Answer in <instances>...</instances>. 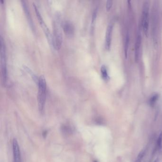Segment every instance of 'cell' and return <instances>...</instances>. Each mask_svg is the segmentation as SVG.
I'll return each instance as SVG.
<instances>
[{"label": "cell", "instance_id": "1", "mask_svg": "<svg viewBox=\"0 0 162 162\" xmlns=\"http://www.w3.org/2000/svg\"><path fill=\"white\" fill-rule=\"evenodd\" d=\"M61 14L57 12L54 16L53 22V30L54 48L59 49L62 45L63 41L62 30H61Z\"/></svg>", "mask_w": 162, "mask_h": 162}, {"label": "cell", "instance_id": "2", "mask_svg": "<svg viewBox=\"0 0 162 162\" xmlns=\"http://www.w3.org/2000/svg\"><path fill=\"white\" fill-rule=\"evenodd\" d=\"M38 102L39 109L40 113H43L46 99L47 82L44 75L39 77L38 85Z\"/></svg>", "mask_w": 162, "mask_h": 162}, {"label": "cell", "instance_id": "3", "mask_svg": "<svg viewBox=\"0 0 162 162\" xmlns=\"http://www.w3.org/2000/svg\"><path fill=\"white\" fill-rule=\"evenodd\" d=\"M1 45V81L3 85L5 86L7 81V61H6V46L5 40L2 35L0 37Z\"/></svg>", "mask_w": 162, "mask_h": 162}, {"label": "cell", "instance_id": "4", "mask_svg": "<svg viewBox=\"0 0 162 162\" xmlns=\"http://www.w3.org/2000/svg\"><path fill=\"white\" fill-rule=\"evenodd\" d=\"M33 6H34V9L35 11V13L36 14L37 17L38 18V20L40 24L41 25V27L42 28L43 30L44 33H45V35L46 36L47 39L48 40V42L49 43V44L51 45V46L52 47L54 48L53 43V35L50 32L49 28L48 26H47L46 24L45 23V22L44 21L43 19L42 18L40 12L39 10L38 9V7L36 5H35V3H33Z\"/></svg>", "mask_w": 162, "mask_h": 162}, {"label": "cell", "instance_id": "5", "mask_svg": "<svg viewBox=\"0 0 162 162\" xmlns=\"http://www.w3.org/2000/svg\"><path fill=\"white\" fill-rule=\"evenodd\" d=\"M142 12V26L145 35L148 36L149 28V3L148 2L144 3Z\"/></svg>", "mask_w": 162, "mask_h": 162}, {"label": "cell", "instance_id": "6", "mask_svg": "<svg viewBox=\"0 0 162 162\" xmlns=\"http://www.w3.org/2000/svg\"><path fill=\"white\" fill-rule=\"evenodd\" d=\"M21 3H22L23 10L24 11V13L25 14V15H26V18L27 19L28 22H29V25H30L32 30L35 32H36L35 26L34 23V20H32V16L30 14V12L29 10V6L28 5L27 3H26V1H25L24 0L21 1Z\"/></svg>", "mask_w": 162, "mask_h": 162}, {"label": "cell", "instance_id": "7", "mask_svg": "<svg viewBox=\"0 0 162 162\" xmlns=\"http://www.w3.org/2000/svg\"><path fill=\"white\" fill-rule=\"evenodd\" d=\"M13 162H21V155L18 142L16 138L13 141Z\"/></svg>", "mask_w": 162, "mask_h": 162}, {"label": "cell", "instance_id": "8", "mask_svg": "<svg viewBox=\"0 0 162 162\" xmlns=\"http://www.w3.org/2000/svg\"><path fill=\"white\" fill-rule=\"evenodd\" d=\"M62 28L64 32L68 36H72L74 34L75 29L74 26L72 22L70 20H66L62 24Z\"/></svg>", "mask_w": 162, "mask_h": 162}, {"label": "cell", "instance_id": "9", "mask_svg": "<svg viewBox=\"0 0 162 162\" xmlns=\"http://www.w3.org/2000/svg\"><path fill=\"white\" fill-rule=\"evenodd\" d=\"M112 30H113V25L110 23L107 26V29L106 30V37H105V47L107 50H109L111 47Z\"/></svg>", "mask_w": 162, "mask_h": 162}, {"label": "cell", "instance_id": "10", "mask_svg": "<svg viewBox=\"0 0 162 162\" xmlns=\"http://www.w3.org/2000/svg\"><path fill=\"white\" fill-rule=\"evenodd\" d=\"M141 44V35H138L136 39V42L135 47V59L136 62H138L139 59V53L140 50Z\"/></svg>", "mask_w": 162, "mask_h": 162}, {"label": "cell", "instance_id": "11", "mask_svg": "<svg viewBox=\"0 0 162 162\" xmlns=\"http://www.w3.org/2000/svg\"><path fill=\"white\" fill-rule=\"evenodd\" d=\"M61 131L64 135L68 136L72 134L73 128L70 124H64L61 126Z\"/></svg>", "mask_w": 162, "mask_h": 162}, {"label": "cell", "instance_id": "12", "mask_svg": "<svg viewBox=\"0 0 162 162\" xmlns=\"http://www.w3.org/2000/svg\"><path fill=\"white\" fill-rule=\"evenodd\" d=\"M23 67L24 69L25 70V71L29 73V75L32 77V80H34V81L38 86L39 81V78H38L37 76L34 73V71H32L30 68H29V67L27 66L23 65Z\"/></svg>", "mask_w": 162, "mask_h": 162}, {"label": "cell", "instance_id": "13", "mask_svg": "<svg viewBox=\"0 0 162 162\" xmlns=\"http://www.w3.org/2000/svg\"><path fill=\"white\" fill-rule=\"evenodd\" d=\"M101 73L102 77L103 80L105 81H107L110 80V78L107 72V68L106 66L104 65L102 66L101 67Z\"/></svg>", "mask_w": 162, "mask_h": 162}, {"label": "cell", "instance_id": "14", "mask_svg": "<svg viewBox=\"0 0 162 162\" xmlns=\"http://www.w3.org/2000/svg\"><path fill=\"white\" fill-rule=\"evenodd\" d=\"M159 95L158 94H155L152 95L150 99H149V103L150 106L153 107L155 104L156 102L159 99Z\"/></svg>", "mask_w": 162, "mask_h": 162}, {"label": "cell", "instance_id": "15", "mask_svg": "<svg viewBox=\"0 0 162 162\" xmlns=\"http://www.w3.org/2000/svg\"><path fill=\"white\" fill-rule=\"evenodd\" d=\"M146 153V151L145 150H142L139 154L138 155L137 158L135 162H142V159H143L144 157L145 156Z\"/></svg>", "mask_w": 162, "mask_h": 162}, {"label": "cell", "instance_id": "16", "mask_svg": "<svg viewBox=\"0 0 162 162\" xmlns=\"http://www.w3.org/2000/svg\"><path fill=\"white\" fill-rule=\"evenodd\" d=\"M157 148L159 150H161L162 148V132H161L157 140Z\"/></svg>", "mask_w": 162, "mask_h": 162}, {"label": "cell", "instance_id": "17", "mask_svg": "<svg viewBox=\"0 0 162 162\" xmlns=\"http://www.w3.org/2000/svg\"><path fill=\"white\" fill-rule=\"evenodd\" d=\"M97 10L96 8L94 10V12L93 13L92 16V21H91V28L93 27V26H94V23L95 22L96 17H97Z\"/></svg>", "mask_w": 162, "mask_h": 162}, {"label": "cell", "instance_id": "18", "mask_svg": "<svg viewBox=\"0 0 162 162\" xmlns=\"http://www.w3.org/2000/svg\"><path fill=\"white\" fill-rule=\"evenodd\" d=\"M113 4V1L111 0H108L106 3V10L107 12H109L110 11V9L111 8Z\"/></svg>", "mask_w": 162, "mask_h": 162}, {"label": "cell", "instance_id": "19", "mask_svg": "<svg viewBox=\"0 0 162 162\" xmlns=\"http://www.w3.org/2000/svg\"><path fill=\"white\" fill-rule=\"evenodd\" d=\"M129 43V37L127 36L126 39V46H125V54H126V57H127V51H128V45Z\"/></svg>", "mask_w": 162, "mask_h": 162}, {"label": "cell", "instance_id": "20", "mask_svg": "<svg viewBox=\"0 0 162 162\" xmlns=\"http://www.w3.org/2000/svg\"><path fill=\"white\" fill-rule=\"evenodd\" d=\"M47 134H48V131L47 130L44 131L42 133V136L44 138H46L47 136Z\"/></svg>", "mask_w": 162, "mask_h": 162}, {"label": "cell", "instance_id": "21", "mask_svg": "<svg viewBox=\"0 0 162 162\" xmlns=\"http://www.w3.org/2000/svg\"><path fill=\"white\" fill-rule=\"evenodd\" d=\"M153 162H158V159H156Z\"/></svg>", "mask_w": 162, "mask_h": 162}, {"label": "cell", "instance_id": "22", "mask_svg": "<svg viewBox=\"0 0 162 162\" xmlns=\"http://www.w3.org/2000/svg\"><path fill=\"white\" fill-rule=\"evenodd\" d=\"M94 162H98V161H97V160H95L94 161Z\"/></svg>", "mask_w": 162, "mask_h": 162}]
</instances>
